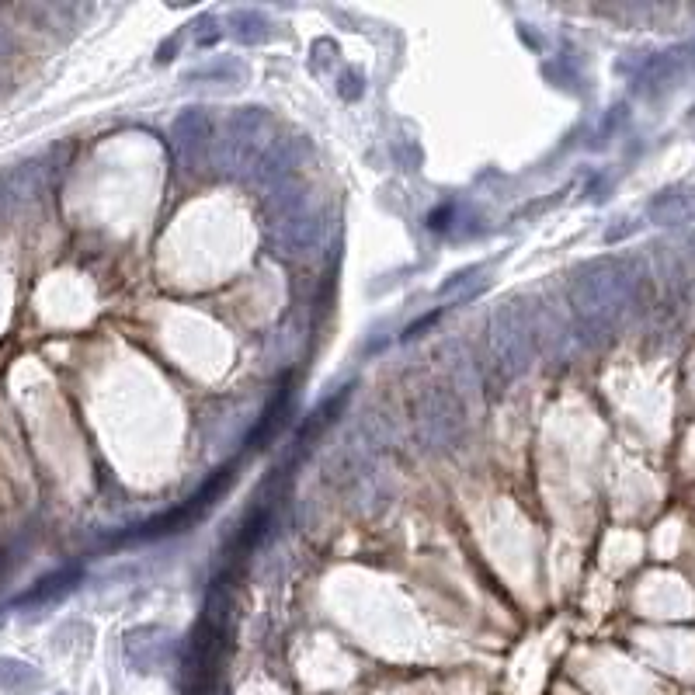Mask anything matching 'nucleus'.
<instances>
[{
  "label": "nucleus",
  "mask_w": 695,
  "mask_h": 695,
  "mask_svg": "<svg viewBox=\"0 0 695 695\" xmlns=\"http://www.w3.org/2000/svg\"><path fill=\"white\" fill-rule=\"evenodd\" d=\"M470 411L466 400L452 386H424L414 404L417 435L431 452H452L470 435Z\"/></svg>",
  "instance_id": "obj_3"
},
{
  "label": "nucleus",
  "mask_w": 695,
  "mask_h": 695,
  "mask_svg": "<svg viewBox=\"0 0 695 695\" xmlns=\"http://www.w3.org/2000/svg\"><path fill=\"white\" fill-rule=\"evenodd\" d=\"M4 623H7V612H4V609H0V629H4Z\"/></svg>",
  "instance_id": "obj_9"
},
{
  "label": "nucleus",
  "mask_w": 695,
  "mask_h": 695,
  "mask_svg": "<svg viewBox=\"0 0 695 695\" xmlns=\"http://www.w3.org/2000/svg\"><path fill=\"white\" fill-rule=\"evenodd\" d=\"M80 577H84V570H80V567H60V570H53V574L39 577V581H35L32 588L25 591V595L14 598V605H42V602H56V598L70 595V591L77 588Z\"/></svg>",
  "instance_id": "obj_4"
},
{
  "label": "nucleus",
  "mask_w": 695,
  "mask_h": 695,
  "mask_svg": "<svg viewBox=\"0 0 695 695\" xmlns=\"http://www.w3.org/2000/svg\"><path fill=\"white\" fill-rule=\"evenodd\" d=\"M317 219L310 216V212H296L292 209L289 216L278 223V233H275V240H278V247H282L285 254H299V251H306V247H313L317 244Z\"/></svg>",
  "instance_id": "obj_7"
},
{
  "label": "nucleus",
  "mask_w": 695,
  "mask_h": 695,
  "mask_svg": "<svg viewBox=\"0 0 695 695\" xmlns=\"http://www.w3.org/2000/svg\"><path fill=\"white\" fill-rule=\"evenodd\" d=\"M11 570H14V560H11V553L7 550H0V584L11 577Z\"/></svg>",
  "instance_id": "obj_8"
},
{
  "label": "nucleus",
  "mask_w": 695,
  "mask_h": 695,
  "mask_svg": "<svg viewBox=\"0 0 695 695\" xmlns=\"http://www.w3.org/2000/svg\"><path fill=\"white\" fill-rule=\"evenodd\" d=\"M633 278L619 261H591L570 282V303L584 327H609L629 303Z\"/></svg>",
  "instance_id": "obj_2"
},
{
  "label": "nucleus",
  "mask_w": 695,
  "mask_h": 695,
  "mask_svg": "<svg viewBox=\"0 0 695 695\" xmlns=\"http://www.w3.org/2000/svg\"><path fill=\"white\" fill-rule=\"evenodd\" d=\"M536 327L522 303H504L484 327V355H480V376L494 379L497 390H508L532 362Z\"/></svg>",
  "instance_id": "obj_1"
},
{
  "label": "nucleus",
  "mask_w": 695,
  "mask_h": 695,
  "mask_svg": "<svg viewBox=\"0 0 695 695\" xmlns=\"http://www.w3.org/2000/svg\"><path fill=\"white\" fill-rule=\"evenodd\" d=\"M647 216L661 226H682L695 219V192L692 188H668L650 202Z\"/></svg>",
  "instance_id": "obj_5"
},
{
  "label": "nucleus",
  "mask_w": 695,
  "mask_h": 695,
  "mask_svg": "<svg viewBox=\"0 0 695 695\" xmlns=\"http://www.w3.org/2000/svg\"><path fill=\"white\" fill-rule=\"evenodd\" d=\"M46 689V675L35 664L18 657H0V692L7 695H35Z\"/></svg>",
  "instance_id": "obj_6"
}]
</instances>
